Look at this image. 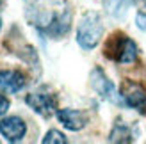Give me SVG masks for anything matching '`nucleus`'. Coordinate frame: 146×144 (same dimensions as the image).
Returning a JSON list of instances; mask_svg holds the SVG:
<instances>
[{
    "mask_svg": "<svg viewBox=\"0 0 146 144\" xmlns=\"http://www.w3.org/2000/svg\"><path fill=\"white\" fill-rule=\"evenodd\" d=\"M91 85L102 98H112L114 94V85L112 82L105 77V73L100 68H94L91 73Z\"/></svg>",
    "mask_w": 146,
    "mask_h": 144,
    "instance_id": "8",
    "label": "nucleus"
},
{
    "mask_svg": "<svg viewBox=\"0 0 146 144\" xmlns=\"http://www.w3.org/2000/svg\"><path fill=\"white\" fill-rule=\"evenodd\" d=\"M57 118H59V121L68 128V130H73V132L84 128L86 123H87L86 114L80 112V110H73V109H62V110H59V112H57Z\"/></svg>",
    "mask_w": 146,
    "mask_h": 144,
    "instance_id": "6",
    "label": "nucleus"
},
{
    "mask_svg": "<svg viewBox=\"0 0 146 144\" xmlns=\"http://www.w3.org/2000/svg\"><path fill=\"white\" fill-rule=\"evenodd\" d=\"M104 34V25H102V20L98 14L89 13L80 20L78 23V30H77V41L78 45L86 48V50H91L98 45V41Z\"/></svg>",
    "mask_w": 146,
    "mask_h": 144,
    "instance_id": "1",
    "label": "nucleus"
},
{
    "mask_svg": "<svg viewBox=\"0 0 146 144\" xmlns=\"http://www.w3.org/2000/svg\"><path fill=\"white\" fill-rule=\"evenodd\" d=\"M27 105L31 107L32 110H36L38 114H41L43 118H50L55 110V98L46 91H36L31 92L27 96Z\"/></svg>",
    "mask_w": 146,
    "mask_h": 144,
    "instance_id": "2",
    "label": "nucleus"
},
{
    "mask_svg": "<svg viewBox=\"0 0 146 144\" xmlns=\"http://www.w3.org/2000/svg\"><path fill=\"white\" fill-rule=\"evenodd\" d=\"M121 94L125 98V103L132 109L137 110H143L144 105H146V92L141 85H137L134 82H127L121 89Z\"/></svg>",
    "mask_w": 146,
    "mask_h": 144,
    "instance_id": "4",
    "label": "nucleus"
},
{
    "mask_svg": "<svg viewBox=\"0 0 146 144\" xmlns=\"http://www.w3.org/2000/svg\"><path fill=\"white\" fill-rule=\"evenodd\" d=\"M109 141L111 142H130V132H128V128L125 125H116L114 126V130L111 133V137H109Z\"/></svg>",
    "mask_w": 146,
    "mask_h": 144,
    "instance_id": "10",
    "label": "nucleus"
},
{
    "mask_svg": "<svg viewBox=\"0 0 146 144\" xmlns=\"http://www.w3.org/2000/svg\"><path fill=\"white\" fill-rule=\"evenodd\" d=\"M2 2H4V0H0V4H2Z\"/></svg>",
    "mask_w": 146,
    "mask_h": 144,
    "instance_id": "14",
    "label": "nucleus"
},
{
    "mask_svg": "<svg viewBox=\"0 0 146 144\" xmlns=\"http://www.w3.org/2000/svg\"><path fill=\"white\" fill-rule=\"evenodd\" d=\"M137 23H139V27L141 28H146V16H144V14H137Z\"/></svg>",
    "mask_w": 146,
    "mask_h": 144,
    "instance_id": "13",
    "label": "nucleus"
},
{
    "mask_svg": "<svg viewBox=\"0 0 146 144\" xmlns=\"http://www.w3.org/2000/svg\"><path fill=\"white\" fill-rule=\"evenodd\" d=\"M25 132H27V126L20 118H5L4 121H0V133L9 142L21 141Z\"/></svg>",
    "mask_w": 146,
    "mask_h": 144,
    "instance_id": "3",
    "label": "nucleus"
},
{
    "mask_svg": "<svg viewBox=\"0 0 146 144\" xmlns=\"http://www.w3.org/2000/svg\"><path fill=\"white\" fill-rule=\"evenodd\" d=\"M7 110H9V100L0 94V116H4Z\"/></svg>",
    "mask_w": 146,
    "mask_h": 144,
    "instance_id": "12",
    "label": "nucleus"
},
{
    "mask_svg": "<svg viewBox=\"0 0 146 144\" xmlns=\"http://www.w3.org/2000/svg\"><path fill=\"white\" fill-rule=\"evenodd\" d=\"M114 54H116V61L118 62L130 64L137 59V45L132 39L121 36L118 39V43H116V46H114Z\"/></svg>",
    "mask_w": 146,
    "mask_h": 144,
    "instance_id": "5",
    "label": "nucleus"
},
{
    "mask_svg": "<svg viewBox=\"0 0 146 144\" xmlns=\"http://www.w3.org/2000/svg\"><path fill=\"white\" fill-rule=\"evenodd\" d=\"M0 87L7 92H18L20 89L25 87V77L20 71H0Z\"/></svg>",
    "mask_w": 146,
    "mask_h": 144,
    "instance_id": "7",
    "label": "nucleus"
},
{
    "mask_svg": "<svg viewBox=\"0 0 146 144\" xmlns=\"http://www.w3.org/2000/svg\"><path fill=\"white\" fill-rule=\"evenodd\" d=\"M52 142H55V144H66L68 141H66V137H64L61 132L50 130V132L45 135V139H43V144H52Z\"/></svg>",
    "mask_w": 146,
    "mask_h": 144,
    "instance_id": "11",
    "label": "nucleus"
},
{
    "mask_svg": "<svg viewBox=\"0 0 146 144\" xmlns=\"http://www.w3.org/2000/svg\"><path fill=\"white\" fill-rule=\"evenodd\" d=\"M130 4H132V0H104L105 11L111 14V16H116V18L125 16V13L130 7Z\"/></svg>",
    "mask_w": 146,
    "mask_h": 144,
    "instance_id": "9",
    "label": "nucleus"
}]
</instances>
